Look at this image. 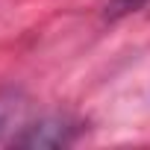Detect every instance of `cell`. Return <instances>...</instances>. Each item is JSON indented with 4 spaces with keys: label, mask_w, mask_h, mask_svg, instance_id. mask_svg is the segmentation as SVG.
<instances>
[{
    "label": "cell",
    "mask_w": 150,
    "mask_h": 150,
    "mask_svg": "<svg viewBox=\"0 0 150 150\" xmlns=\"http://www.w3.org/2000/svg\"><path fill=\"white\" fill-rule=\"evenodd\" d=\"M77 135H80V127L71 118L50 115V118H41L38 124L21 127V132L12 135L9 144H15V147H65V144L77 141Z\"/></svg>",
    "instance_id": "6da1fadb"
},
{
    "label": "cell",
    "mask_w": 150,
    "mask_h": 150,
    "mask_svg": "<svg viewBox=\"0 0 150 150\" xmlns=\"http://www.w3.org/2000/svg\"><path fill=\"white\" fill-rule=\"evenodd\" d=\"M21 112H24V103L18 91H0V135L21 121Z\"/></svg>",
    "instance_id": "7a4b0ae2"
},
{
    "label": "cell",
    "mask_w": 150,
    "mask_h": 150,
    "mask_svg": "<svg viewBox=\"0 0 150 150\" xmlns=\"http://www.w3.org/2000/svg\"><path fill=\"white\" fill-rule=\"evenodd\" d=\"M150 6V0H109L106 3V18H124V15H132L138 9Z\"/></svg>",
    "instance_id": "3957f363"
}]
</instances>
